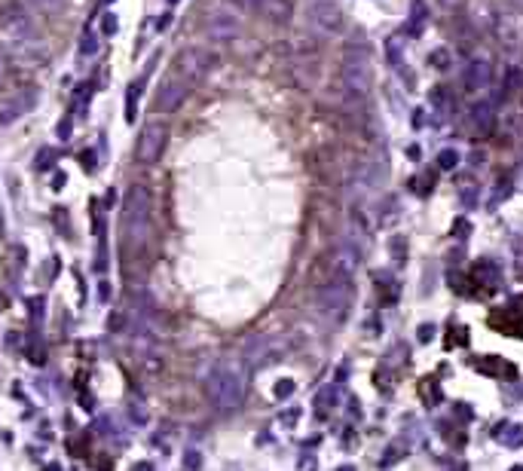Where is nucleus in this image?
Instances as JSON below:
<instances>
[{
	"instance_id": "nucleus-15",
	"label": "nucleus",
	"mask_w": 523,
	"mask_h": 471,
	"mask_svg": "<svg viewBox=\"0 0 523 471\" xmlns=\"http://www.w3.org/2000/svg\"><path fill=\"white\" fill-rule=\"evenodd\" d=\"M438 162H440V169H453L456 166V153H450V150H444L438 157Z\"/></svg>"
},
{
	"instance_id": "nucleus-17",
	"label": "nucleus",
	"mask_w": 523,
	"mask_h": 471,
	"mask_svg": "<svg viewBox=\"0 0 523 471\" xmlns=\"http://www.w3.org/2000/svg\"><path fill=\"white\" fill-rule=\"evenodd\" d=\"M432 61H438L435 68H447V65H444V61H447V53H444V49H438V53L432 55Z\"/></svg>"
},
{
	"instance_id": "nucleus-3",
	"label": "nucleus",
	"mask_w": 523,
	"mask_h": 471,
	"mask_svg": "<svg viewBox=\"0 0 523 471\" xmlns=\"http://www.w3.org/2000/svg\"><path fill=\"white\" fill-rule=\"evenodd\" d=\"M349 303H352V275L349 272H337L331 270V279L322 285L319 291V306L324 315H334V319H343Z\"/></svg>"
},
{
	"instance_id": "nucleus-12",
	"label": "nucleus",
	"mask_w": 523,
	"mask_h": 471,
	"mask_svg": "<svg viewBox=\"0 0 523 471\" xmlns=\"http://www.w3.org/2000/svg\"><path fill=\"white\" fill-rule=\"evenodd\" d=\"M490 83V68H487V61H471L468 65V74H465V86L471 89V92H477V89H484Z\"/></svg>"
},
{
	"instance_id": "nucleus-2",
	"label": "nucleus",
	"mask_w": 523,
	"mask_h": 471,
	"mask_svg": "<svg viewBox=\"0 0 523 471\" xmlns=\"http://www.w3.org/2000/svg\"><path fill=\"white\" fill-rule=\"evenodd\" d=\"M122 227L132 245H141L150 236L153 227V202H150V190L141 187V184H132L126 193V211H122Z\"/></svg>"
},
{
	"instance_id": "nucleus-4",
	"label": "nucleus",
	"mask_w": 523,
	"mask_h": 471,
	"mask_svg": "<svg viewBox=\"0 0 523 471\" xmlns=\"http://www.w3.org/2000/svg\"><path fill=\"white\" fill-rule=\"evenodd\" d=\"M340 74H343V86L352 92V95H367L371 83H374V68H371L367 49H349Z\"/></svg>"
},
{
	"instance_id": "nucleus-7",
	"label": "nucleus",
	"mask_w": 523,
	"mask_h": 471,
	"mask_svg": "<svg viewBox=\"0 0 523 471\" xmlns=\"http://www.w3.org/2000/svg\"><path fill=\"white\" fill-rule=\"evenodd\" d=\"M208 61H211V55H205L202 49H184V53L178 55L174 74H178L184 83H193V80H199L205 70H208Z\"/></svg>"
},
{
	"instance_id": "nucleus-8",
	"label": "nucleus",
	"mask_w": 523,
	"mask_h": 471,
	"mask_svg": "<svg viewBox=\"0 0 523 471\" xmlns=\"http://www.w3.org/2000/svg\"><path fill=\"white\" fill-rule=\"evenodd\" d=\"M34 92H13V95L0 98V126H9V122H16L22 114H28L31 107H34Z\"/></svg>"
},
{
	"instance_id": "nucleus-11",
	"label": "nucleus",
	"mask_w": 523,
	"mask_h": 471,
	"mask_svg": "<svg viewBox=\"0 0 523 471\" xmlns=\"http://www.w3.org/2000/svg\"><path fill=\"white\" fill-rule=\"evenodd\" d=\"M471 122H475V129L480 135H490L496 126V107L490 105V101H477V105L471 107Z\"/></svg>"
},
{
	"instance_id": "nucleus-6",
	"label": "nucleus",
	"mask_w": 523,
	"mask_h": 471,
	"mask_svg": "<svg viewBox=\"0 0 523 471\" xmlns=\"http://www.w3.org/2000/svg\"><path fill=\"white\" fill-rule=\"evenodd\" d=\"M306 16H310V22L324 31V34H337V31L343 28V9L337 6V0H312L310 6H306Z\"/></svg>"
},
{
	"instance_id": "nucleus-16",
	"label": "nucleus",
	"mask_w": 523,
	"mask_h": 471,
	"mask_svg": "<svg viewBox=\"0 0 523 471\" xmlns=\"http://www.w3.org/2000/svg\"><path fill=\"white\" fill-rule=\"evenodd\" d=\"M230 4H236L239 9H260L263 0H230Z\"/></svg>"
},
{
	"instance_id": "nucleus-13",
	"label": "nucleus",
	"mask_w": 523,
	"mask_h": 471,
	"mask_svg": "<svg viewBox=\"0 0 523 471\" xmlns=\"http://www.w3.org/2000/svg\"><path fill=\"white\" fill-rule=\"evenodd\" d=\"M263 13H270L273 22H288L291 18V0H263Z\"/></svg>"
},
{
	"instance_id": "nucleus-14",
	"label": "nucleus",
	"mask_w": 523,
	"mask_h": 471,
	"mask_svg": "<svg viewBox=\"0 0 523 471\" xmlns=\"http://www.w3.org/2000/svg\"><path fill=\"white\" fill-rule=\"evenodd\" d=\"M426 18H428L426 4H423V0H413V22H410V31H413V34H419V28H423Z\"/></svg>"
},
{
	"instance_id": "nucleus-9",
	"label": "nucleus",
	"mask_w": 523,
	"mask_h": 471,
	"mask_svg": "<svg viewBox=\"0 0 523 471\" xmlns=\"http://www.w3.org/2000/svg\"><path fill=\"white\" fill-rule=\"evenodd\" d=\"M187 92H190V83H184V80H181L178 74L169 77L166 83H162L159 95H157V107H159V110H166V114H171V110H178V107H181V101L187 98Z\"/></svg>"
},
{
	"instance_id": "nucleus-1",
	"label": "nucleus",
	"mask_w": 523,
	"mask_h": 471,
	"mask_svg": "<svg viewBox=\"0 0 523 471\" xmlns=\"http://www.w3.org/2000/svg\"><path fill=\"white\" fill-rule=\"evenodd\" d=\"M205 395L214 411L233 413L245 398V371L236 361H214L205 374Z\"/></svg>"
},
{
	"instance_id": "nucleus-5",
	"label": "nucleus",
	"mask_w": 523,
	"mask_h": 471,
	"mask_svg": "<svg viewBox=\"0 0 523 471\" xmlns=\"http://www.w3.org/2000/svg\"><path fill=\"white\" fill-rule=\"evenodd\" d=\"M166 144H169V126L162 120H150L138 135V144H135V153L144 166H157L166 153Z\"/></svg>"
},
{
	"instance_id": "nucleus-10",
	"label": "nucleus",
	"mask_w": 523,
	"mask_h": 471,
	"mask_svg": "<svg viewBox=\"0 0 523 471\" xmlns=\"http://www.w3.org/2000/svg\"><path fill=\"white\" fill-rule=\"evenodd\" d=\"M236 31H239V22H236V16H230V13H214L208 18V25H205V34H208V40H218V43H227V40H233Z\"/></svg>"
}]
</instances>
